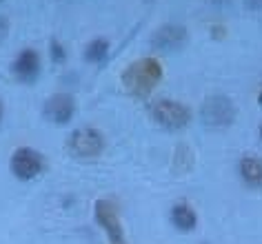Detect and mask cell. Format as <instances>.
Listing matches in <instances>:
<instances>
[{
	"label": "cell",
	"instance_id": "1",
	"mask_svg": "<svg viewBox=\"0 0 262 244\" xmlns=\"http://www.w3.org/2000/svg\"><path fill=\"white\" fill-rule=\"evenodd\" d=\"M162 76H165V71H162V64L158 58L145 56L124 67L120 82H122V89L127 91V96L136 98V100H147L154 94V89L160 84Z\"/></svg>",
	"mask_w": 262,
	"mask_h": 244
},
{
	"label": "cell",
	"instance_id": "2",
	"mask_svg": "<svg viewBox=\"0 0 262 244\" xmlns=\"http://www.w3.org/2000/svg\"><path fill=\"white\" fill-rule=\"evenodd\" d=\"M147 114L154 124H158L165 131H182L189 127L193 118V111L180 100H169V98H156L147 104Z\"/></svg>",
	"mask_w": 262,
	"mask_h": 244
},
{
	"label": "cell",
	"instance_id": "3",
	"mask_svg": "<svg viewBox=\"0 0 262 244\" xmlns=\"http://www.w3.org/2000/svg\"><path fill=\"white\" fill-rule=\"evenodd\" d=\"M64 147H67V153L76 160H96L102 156L107 140H104L102 131L94 127H80L69 134Z\"/></svg>",
	"mask_w": 262,
	"mask_h": 244
},
{
	"label": "cell",
	"instance_id": "4",
	"mask_svg": "<svg viewBox=\"0 0 262 244\" xmlns=\"http://www.w3.org/2000/svg\"><path fill=\"white\" fill-rule=\"evenodd\" d=\"M238 109L233 100L225 94H213L209 96L200 107V120L209 129H227L235 122Z\"/></svg>",
	"mask_w": 262,
	"mask_h": 244
},
{
	"label": "cell",
	"instance_id": "5",
	"mask_svg": "<svg viewBox=\"0 0 262 244\" xmlns=\"http://www.w3.org/2000/svg\"><path fill=\"white\" fill-rule=\"evenodd\" d=\"M9 167L18 180H36L47 171V158L34 147H18L11 153Z\"/></svg>",
	"mask_w": 262,
	"mask_h": 244
},
{
	"label": "cell",
	"instance_id": "6",
	"mask_svg": "<svg viewBox=\"0 0 262 244\" xmlns=\"http://www.w3.org/2000/svg\"><path fill=\"white\" fill-rule=\"evenodd\" d=\"M94 215L96 222L104 233H107L111 244H124V229L120 222V213H118L116 202L111 200H98L94 204Z\"/></svg>",
	"mask_w": 262,
	"mask_h": 244
},
{
	"label": "cell",
	"instance_id": "7",
	"mask_svg": "<svg viewBox=\"0 0 262 244\" xmlns=\"http://www.w3.org/2000/svg\"><path fill=\"white\" fill-rule=\"evenodd\" d=\"M187 42H189V29L185 25H178V23L160 25V27L151 34V47L158 49V51H165V54L185 49Z\"/></svg>",
	"mask_w": 262,
	"mask_h": 244
},
{
	"label": "cell",
	"instance_id": "8",
	"mask_svg": "<svg viewBox=\"0 0 262 244\" xmlns=\"http://www.w3.org/2000/svg\"><path fill=\"white\" fill-rule=\"evenodd\" d=\"M42 114L54 124H67L76 116V100L71 94H54L45 100Z\"/></svg>",
	"mask_w": 262,
	"mask_h": 244
},
{
	"label": "cell",
	"instance_id": "9",
	"mask_svg": "<svg viewBox=\"0 0 262 244\" xmlns=\"http://www.w3.org/2000/svg\"><path fill=\"white\" fill-rule=\"evenodd\" d=\"M40 69H42V60H40V54L36 49H23L20 54L16 56V60L11 62V71H14L16 80H20L25 84H31L38 80L40 76Z\"/></svg>",
	"mask_w": 262,
	"mask_h": 244
},
{
	"label": "cell",
	"instance_id": "10",
	"mask_svg": "<svg viewBox=\"0 0 262 244\" xmlns=\"http://www.w3.org/2000/svg\"><path fill=\"white\" fill-rule=\"evenodd\" d=\"M171 222L182 233H191L198 227V213L189 202H176L171 207Z\"/></svg>",
	"mask_w": 262,
	"mask_h": 244
},
{
	"label": "cell",
	"instance_id": "11",
	"mask_svg": "<svg viewBox=\"0 0 262 244\" xmlns=\"http://www.w3.org/2000/svg\"><path fill=\"white\" fill-rule=\"evenodd\" d=\"M238 173L249 187H262V160L255 156H242L238 162Z\"/></svg>",
	"mask_w": 262,
	"mask_h": 244
},
{
	"label": "cell",
	"instance_id": "12",
	"mask_svg": "<svg viewBox=\"0 0 262 244\" xmlns=\"http://www.w3.org/2000/svg\"><path fill=\"white\" fill-rule=\"evenodd\" d=\"M109 49H111V45H109L107 38H94V40L84 47V60L100 64L104 58L109 56Z\"/></svg>",
	"mask_w": 262,
	"mask_h": 244
},
{
	"label": "cell",
	"instance_id": "13",
	"mask_svg": "<svg viewBox=\"0 0 262 244\" xmlns=\"http://www.w3.org/2000/svg\"><path fill=\"white\" fill-rule=\"evenodd\" d=\"M49 54H51V60L58 62V64L67 60V51H64V47H62V45L56 40V38L49 42Z\"/></svg>",
	"mask_w": 262,
	"mask_h": 244
},
{
	"label": "cell",
	"instance_id": "14",
	"mask_svg": "<svg viewBox=\"0 0 262 244\" xmlns=\"http://www.w3.org/2000/svg\"><path fill=\"white\" fill-rule=\"evenodd\" d=\"M0 122H3V102H0Z\"/></svg>",
	"mask_w": 262,
	"mask_h": 244
},
{
	"label": "cell",
	"instance_id": "15",
	"mask_svg": "<svg viewBox=\"0 0 262 244\" xmlns=\"http://www.w3.org/2000/svg\"><path fill=\"white\" fill-rule=\"evenodd\" d=\"M258 136H260V140H262V124H260V127H258Z\"/></svg>",
	"mask_w": 262,
	"mask_h": 244
},
{
	"label": "cell",
	"instance_id": "16",
	"mask_svg": "<svg viewBox=\"0 0 262 244\" xmlns=\"http://www.w3.org/2000/svg\"><path fill=\"white\" fill-rule=\"evenodd\" d=\"M0 3H3V0H0Z\"/></svg>",
	"mask_w": 262,
	"mask_h": 244
}]
</instances>
